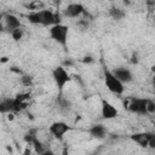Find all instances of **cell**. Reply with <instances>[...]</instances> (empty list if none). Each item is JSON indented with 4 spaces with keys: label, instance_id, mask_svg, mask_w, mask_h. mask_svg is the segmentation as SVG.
Masks as SVG:
<instances>
[{
    "label": "cell",
    "instance_id": "obj_1",
    "mask_svg": "<svg viewBox=\"0 0 155 155\" xmlns=\"http://www.w3.org/2000/svg\"><path fill=\"white\" fill-rule=\"evenodd\" d=\"M103 76H104V85L105 87L114 94H122L125 91L124 84L116 79V76L113 74L111 70H109L108 68L103 69Z\"/></svg>",
    "mask_w": 155,
    "mask_h": 155
},
{
    "label": "cell",
    "instance_id": "obj_2",
    "mask_svg": "<svg viewBox=\"0 0 155 155\" xmlns=\"http://www.w3.org/2000/svg\"><path fill=\"white\" fill-rule=\"evenodd\" d=\"M68 34H69V28L65 24L57 23L50 27V36L53 39L57 44L67 48V41H68Z\"/></svg>",
    "mask_w": 155,
    "mask_h": 155
},
{
    "label": "cell",
    "instance_id": "obj_3",
    "mask_svg": "<svg viewBox=\"0 0 155 155\" xmlns=\"http://www.w3.org/2000/svg\"><path fill=\"white\" fill-rule=\"evenodd\" d=\"M52 78H53V81L59 92H62L63 88L65 87V85L70 81V76L63 65H58L52 69Z\"/></svg>",
    "mask_w": 155,
    "mask_h": 155
},
{
    "label": "cell",
    "instance_id": "obj_4",
    "mask_svg": "<svg viewBox=\"0 0 155 155\" xmlns=\"http://www.w3.org/2000/svg\"><path fill=\"white\" fill-rule=\"evenodd\" d=\"M131 139L142 148H155V134L153 132H140L131 136Z\"/></svg>",
    "mask_w": 155,
    "mask_h": 155
},
{
    "label": "cell",
    "instance_id": "obj_5",
    "mask_svg": "<svg viewBox=\"0 0 155 155\" xmlns=\"http://www.w3.org/2000/svg\"><path fill=\"white\" fill-rule=\"evenodd\" d=\"M147 99L148 98H143V97H133L130 99L127 104V109L131 113H134L138 115H148Z\"/></svg>",
    "mask_w": 155,
    "mask_h": 155
},
{
    "label": "cell",
    "instance_id": "obj_6",
    "mask_svg": "<svg viewBox=\"0 0 155 155\" xmlns=\"http://www.w3.org/2000/svg\"><path fill=\"white\" fill-rule=\"evenodd\" d=\"M70 130V126L64 121H54L50 125L48 131L50 133L58 140H62L64 138V134Z\"/></svg>",
    "mask_w": 155,
    "mask_h": 155
},
{
    "label": "cell",
    "instance_id": "obj_7",
    "mask_svg": "<svg viewBox=\"0 0 155 155\" xmlns=\"http://www.w3.org/2000/svg\"><path fill=\"white\" fill-rule=\"evenodd\" d=\"M86 12L85 7L80 2H71L69 4L64 10H63V15L68 18H76L80 17L81 15H84Z\"/></svg>",
    "mask_w": 155,
    "mask_h": 155
},
{
    "label": "cell",
    "instance_id": "obj_8",
    "mask_svg": "<svg viewBox=\"0 0 155 155\" xmlns=\"http://www.w3.org/2000/svg\"><path fill=\"white\" fill-rule=\"evenodd\" d=\"M39 12H40V19H41L40 25L51 27V25H53V24L61 23L58 15L53 13L52 11H50V10H39Z\"/></svg>",
    "mask_w": 155,
    "mask_h": 155
},
{
    "label": "cell",
    "instance_id": "obj_9",
    "mask_svg": "<svg viewBox=\"0 0 155 155\" xmlns=\"http://www.w3.org/2000/svg\"><path fill=\"white\" fill-rule=\"evenodd\" d=\"M101 114L102 117L105 120H113L117 116L119 111L115 108V105H113L110 102H108L107 99L102 98V108H101Z\"/></svg>",
    "mask_w": 155,
    "mask_h": 155
},
{
    "label": "cell",
    "instance_id": "obj_10",
    "mask_svg": "<svg viewBox=\"0 0 155 155\" xmlns=\"http://www.w3.org/2000/svg\"><path fill=\"white\" fill-rule=\"evenodd\" d=\"M4 19V28L6 31L11 33L12 30L22 27V23H21V19L16 16V15H12V13H6L2 17Z\"/></svg>",
    "mask_w": 155,
    "mask_h": 155
},
{
    "label": "cell",
    "instance_id": "obj_11",
    "mask_svg": "<svg viewBox=\"0 0 155 155\" xmlns=\"http://www.w3.org/2000/svg\"><path fill=\"white\" fill-rule=\"evenodd\" d=\"M111 71H113V74L116 76V79L120 80L124 85H125V84H128V82H131V81L133 80L132 71H131L128 68H126V67H117V68H115V69L111 70Z\"/></svg>",
    "mask_w": 155,
    "mask_h": 155
},
{
    "label": "cell",
    "instance_id": "obj_12",
    "mask_svg": "<svg viewBox=\"0 0 155 155\" xmlns=\"http://www.w3.org/2000/svg\"><path fill=\"white\" fill-rule=\"evenodd\" d=\"M88 133L91 137L96 139H103L107 136V128L103 125H93L92 127L88 128Z\"/></svg>",
    "mask_w": 155,
    "mask_h": 155
},
{
    "label": "cell",
    "instance_id": "obj_13",
    "mask_svg": "<svg viewBox=\"0 0 155 155\" xmlns=\"http://www.w3.org/2000/svg\"><path fill=\"white\" fill-rule=\"evenodd\" d=\"M0 113L10 114L15 113V98H4L0 101Z\"/></svg>",
    "mask_w": 155,
    "mask_h": 155
},
{
    "label": "cell",
    "instance_id": "obj_14",
    "mask_svg": "<svg viewBox=\"0 0 155 155\" xmlns=\"http://www.w3.org/2000/svg\"><path fill=\"white\" fill-rule=\"evenodd\" d=\"M109 16L113 19H115V21H120V19H122L126 16V13H125V11L122 8L116 7V6H113V7L109 8Z\"/></svg>",
    "mask_w": 155,
    "mask_h": 155
},
{
    "label": "cell",
    "instance_id": "obj_15",
    "mask_svg": "<svg viewBox=\"0 0 155 155\" xmlns=\"http://www.w3.org/2000/svg\"><path fill=\"white\" fill-rule=\"evenodd\" d=\"M27 19H28L29 23H31V24H40L41 19H40V12H39V10L31 11L30 13H28Z\"/></svg>",
    "mask_w": 155,
    "mask_h": 155
},
{
    "label": "cell",
    "instance_id": "obj_16",
    "mask_svg": "<svg viewBox=\"0 0 155 155\" xmlns=\"http://www.w3.org/2000/svg\"><path fill=\"white\" fill-rule=\"evenodd\" d=\"M23 35H24V31H23L22 27H19V28H17V29H15V30L11 31V36H12V39L15 41H19L23 38Z\"/></svg>",
    "mask_w": 155,
    "mask_h": 155
},
{
    "label": "cell",
    "instance_id": "obj_17",
    "mask_svg": "<svg viewBox=\"0 0 155 155\" xmlns=\"http://www.w3.org/2000/svg\"><path fill=\"white\" fill-rule=\"evenodd\" d=\"M147 110H148V114H154L155 113V102L150 98L147 99Z\"/></svg>",
    "mask_w": 155,
    "mask_h": 155
},
{
    "label": "cell",
    "instance_id": "obj_18",
    "mask_svg": "<svg viewBox=\"0 0 155 155\" xmlns=\"http://www.w3.org/2000/svg\"><path fill=\"white\" fill-rule=\"evenodd\" d=\"M21 80H22V84H23V85H25V86L31 85V78H30V76H28V75H23V76L21 78Z\"/></svg>",
    "mask_w": 155,
    "mask_h": 155
},
{
    "label": "cell",
    "instance_id": "obj_19",
    "mask_svg": "<svg viewBox=\"0 0 155 155\" xmlns=\"http://www.w3.org/2000/svg\"><path fill=\"white\" fill-rule=\"evenodd\" d=\"M93 61H94V59H93V58H92L91 56H85V57H84V58L81 59V62H82V63H85V64H88V63H92Z\"/></svg>",
    "mask_w": 155,
    "mask_h": 155
},
{
    "label": "cell",
    "instance_id": "obj_20",
    "mask_svg": "<svg viewBox=\"0 0 155 155\" xmlns=\"http://www.w3.org/2000/svg\"><path fill=\"white\" fill-rule=\"evenodd\" d=\"M137 62H138L137 56H136V54H133V56H132V63H137Z\"/></svg>",
    "mask_w": 155,
    "mask_h": 155
},
{
    "label": "cell",
    "instance_id": "obj_21",
    "mask_svg": "<svg viewBox=\"0 0 155 155\" xmlns=\"http://www.w3.org/2000/svg\"><path fill=\"white\" fill-rule=\"evenodd\" d=\"M1 62H2V63L7 62V57H2V58H1Z\"/></svg>",
    "mask_w": 155,
    "mask_h": 155
},
{
    "label": "cell",
    "instance_id": "obj_22",
    "mask_svg": "<svg viewBox=\"0 0 155 155\" xmlns=\"http://www.w3.org/2000/svg\"><path fill=\"white\" fill-rule=\"evenodd\" d=\"M2 17H4V15H2V13H0V24H1V21H2Z\"/></svg>",
    "mask_w": 155,
    "mask_h": 155
}]
</instances>
